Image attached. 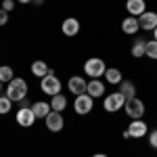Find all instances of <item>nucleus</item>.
<instances>
[{"instance_id": "obj_10", "label": "nucleus", "mask_w": 157, "mask_h": 157, "mask_svg": "<svg viewBox=\"0 0 157 157\" xmlns=\"http://www.w3.org/2000/svg\"><path fill=\"white\" fill-rule=\"evenodd\" d=\"M67 88H69L73 94L78 97V94H84V92H86L88 82H86L82 75H71V78H69V82H67Z\"/></svg>"}, {"instance_id": "obj_33", "label": "nucleus", "mask_w": 157, "mask_h": 157, "mask_svg": "<svg viewBox=\"0 0 157 157\" xmlns=\"http://www.w3.org/2000/svg\"><path fill=\"white\" fill-rule=\"evenodd\" d=\"M0 90H2V82H0Z\"/></svg>"}, {"instance_id": "obj_23", "label": "nucleus", "mask_w": 157, "mask_h": 157, "mask_svg": "<svg viewBox=\"0 0 157 157\" xmlns=\"http://www.w3.org/2000/svg\"><path fill=\"white\" fill-rule=\"evenodd\" d=\"M145 55L149 57V59L157 61V40H151V42H147V50Z\"/></svg>"}, {"instance_id": "obj_27", "label": "nucleus", "mask_w": 157, "mask_h": 157, "mask_svg": "<svg viewBox=\"0 0 157 157\" xmlns=\"http://www.w3.org/2000/svg\"><path fill=\"white\" fill-rule=\"evenodd\" d=\"M9 23V13L4 9H0V25H6Z\"/></svg>"}, {"instance_id": "obj_24", "label": "nucleus", "mask_w": 157, "mask_h": 157, "mask_svg": "<svg viewBox=\"0 0 157 157\" xmlns=\"http://www.w3.org/2000/svg\"><path fill=\"white\" fill-rule=\"evenodd\" d=\"M13 107V101L9 97H0V115H6Z\"/></svg>"}, {"instance_id": "obj_3", "label": "nucleus", "mask_w": 157, "mask_h": 157, "mask_svg": "<svg viewBox=\"0 0 157 157\" xmlns=\"http://www.w3.org/2000/svg\"><path fill=\"white\" fill-rule=\"evenodd\" d=\"M40 88H42V92L44 94H48V97H55V94H59L61 92V80L57 78V73L50 69L48 75H44L42 80H40Z\"/></svg>"}, {"instance_id": "obj_8", "label": "nucleus", "mask_w": 157, "mask_h": 157, "mask_svg": "<svg viewBox=\"0 0 157 157\" xmlns=\"http://www.w3.org/2000/svg\"><path fill=\"white\" fill-rule=\"evenodd\" d=\"M34 121H36V115H34L32 107H19V111H17V124L19 126L29 128V126H34Z\"/></svg>"}, {"instance_id": "obj_29", "label": "nucleus", "mask_w": 157, "mask_h": 157, "mask_svg": "<svg viewBox=\"0 0 157 157\" xmlns=\"http://www.w3.org/2000/svg\"><path fill=\"white\" fill-rule=\"evenodd\" d=\"M17 2H21V4H29V2H34V0H17Z\"/></svg>"}, {"instance_id": "obj_16", "label": "nucleus", "mask_w": 157, "mask_h": 157, "mask_svg": "<svg viewBox=\"0 0 157 157\" xmlns=\"http://www.w3.org/2000/svg\"><path fill=\"white\" fill-rule=\"evenodd\" d=\"M32 111H34V115H36V120L40 117V120H44L46 115H48L50 111V103H44V101H38V103H34L32 105Z\"/></svg>"}, {"instance_id": "obj_28", "label": "nucleus", "mask_w": 157, "mask_h": 157, "mask_svg": "<svg viewBox=\"0 0 157 157\" xmlns=\"http://www.w3.org/2000/svg\"><path fill=\"white\" fill-rule=\"evenodd\" d=\"M121 136H124V140H130V138H132V136H130V132H128V128L121 132Z\"/></svg>"}, {"instance_id": "obj_26", "label": "nucleus", "mask_w": 157, "mask_h": 157, "mask_svg": "<svg viewBox=\"0 0 157 157\" xmlns=\"http://www.w3.org/2000/svg\"><path fill=\"white\" fill-rule=\"evenodd\" d=\"M149 145L153 147V149H157V130H151V134H149Z\"/></svg>"}, {"instance_id": "obj_14", "label": "nucleus", "mask_w": 157, "mask_h": 157, "mask_svg": "<svg viewBox=\"0 0 157 157\" xmlns=\"http://www.w3.org/2000/svg\"><path fill=\"white\" fill-rule=\"evenodd\" d=\"M121 29H124V34H128V36H134V34L140 29V25H138V17H132V15H128V17L121 21Z\"/></svg>"}, {"instance_id": "obj_13", "label": "nucleus", "mask_w": 157, "mask_h": 157, "mask_svg": "<svg viewBox=\"0 0 157 157\" xmlns=\"http://www.w3.org/2000/svg\"><path fill=\"white\" fill-rule=\"evenodd\" d=\"M147 130H149V128H147V124L143 120H132L130 126H128V132H130L132 138H143L147 134Z\"/></svg>"}, {"instance_id": "obj_18", "label": "nucleus", "mask_w": 157, "mask_h": 157, "mask_svg": "<svg viewBox=\"0 0 157 157\" xmlns=\"http://www.w3.org/2000/svg\"><path fill=\"white\" fill-rule=\"evenodd\" d=\"M105 80H107L109 84H113V86H120L121 84V71L117 69V67H109L107 71H105Z\"/></svg>"}, {"instance_id": "obj_5", "label": "nucleus", "mask_w": 157, "mask_h": 157, "mask_svg": "<svg viewBox=\"0 0 157 157\" xmlns=\"http://www.w3.org/2000/svg\"><path fill=\"white\" fill-rule=\"evenodd\" d=\"M124 109H126V115L132 117V120H143V115H145V103H143L140 98H136V97L126 98Z\"/></svg>"}, {"instance_id": "obj_31", "label": "nucleus", "mask_w": 157, "mask_h": 157, "mask_svg": "<svg viewBox=\"0 0 157 157\" xmlns=\"http://www.w3.org/2000/svg\"><path fill=\"white\" fill-rule=\"evenodd\" d=\"M153 36H155V38H153V40H157V27H155V29H153Z\"/></svg>"}, {"instance_id": "obj_4", "label": "nucleus", "mask_w": 157, "mask_h": 157, "mask_svg": "<svg viewBox=\"0 0 157 157\" xmlns=\"http://www.w3.org/2000/svg\"><path fill=\"white\" fill-rule=\"evenodd\" d=\"M92 109H94V98L90 97L88 92L78 94V97L73 98V111H75L78 115H88Z\"/></svg>"}, {"instance_id": "obj_12", "label": "nucleus", "mask_w": 157, "mask_h": 157, "mask_svg": "<svg viewBox=\"0 0 157 157\" xmlns=\"http://www.w3.org/2000/svg\"><path fill=\"white\" fill-rule=\"evenodd\" d=\"M126 11L132 17H140L147 11V0H126Z\"/></svg>"}, {"instance_id": "obj_32", "label": "nucleus", "mask_w": 157, "mask_h": 157, "mask_svg": "<svg viewBox=\"0 0 157 157\" xmlns=\"http://www.w3.org/2000/svg\"><path fill=\"white\" fill-rule=\"evenodd\" d=\"M42 2H44V0H34V4H42Z\"/></svg>"}, {"instance_id": "obj_6", "label": "nucleus", "mask_w": 157, "mask_h": 157, "mask_svg": "<svg viewBox=\"0 0 157 157\" xmlns=\"http://www.w3.org/2000/svg\"><path fill=\"white\" fill-rule=\"evenodd\" d=\"M124 105H126V97L121 94L120 90H117V92L107 94V97H105V101H103V107H105V111H107V113H115V111H120Z\"/></svg>"}, {"instance_id": "obj_19", "label": "nucleus", "mask_w": 157, "mask_h": 157, "mask_svg": "<svg viewBox=\"0 0 157 157\" xmlns=\"http://www.w3.org/2000/svg\"><path fill=\"white\" fill-rule=\"evenodd\" d=\"M65 107H67V98L63 97L61 92L50 98V109H52V111H59V113H63V111H65Z\"/></svg>"}, {"instance_id": "obj_2", "label": "nucleus", "mask_w": 157, "mask_h": 157, "mask_svg": "<svg viewBox=\"0 0 157 157\" xmlns=\"http://www.w3.org/2000/svg\"><path fill=\"white\" fill-rule=\"evenodd\" d=\"M105 71H107V65H105V61L98 59V57H90V59L84 63V73L88 78H92V80L103 78Z\"/></svg>"}, {"instance_id": "obj_30", "label": "nucleus", "mask_w": 157, "mask_h": 157, "mask_svg": "<svg viewBox=\"0 0 157 157\" xmlns=\"http://www.w3.org/2000/svg\"><path fill=\"white\" fill-rule=\"evenodd\" d=\"M92 157H109V155H105V153H97V155H92Z\"/></svg>"}, {"instance_id": "obj_17", "label": "nucleus", "mask_w": 157, "mask_h": 157, "mask_svg": "<svg viewBox=\"0 0 157 157\" xmlns=\"http://www.w3.org/2000/svg\"><path fill=\"white\" fill-rule=\"evenodd\" d=\"M32 73H34L36 78H40V80H42L44 75H48V73H50L48 63H44V61H40V59L34 61V63H32Z\"/></svg>"}, {"instance_id": "obj_15", "label": "nucleus", "mask_w": 157, "mask_h": 157, "mask_svg": "<svg viewBox=\"0 0 157 157\" xmlns=\"http://www.w3.org/2000/svg\"><path fill=\"white\" fill-rule=\"evenodd\" d=\"M86 92H88L92 98L105 97V84H103L98 78H97V80H90V82H88V88H86Z\"/></svg>"}, {"instance_id": "obj_11", "label": "nucleus", "mask_w": 157, "mask_h": 157, "mask_svg": "<svg viewBox=\"0 0 157 157\" xmlns=\"http://www.w3.org/2000/svg\"><path fill=\"white\" fill-rule=\"evenodd\" d=\"M61 29H63L65 36H69V38L78 36V34H80V21H78L75 17H67V19L63 21V25H61Z\"/></svg>"}, {"instance_id": "obj_1", "label": "nucleus", "mask_w": 157, "mask_h": 157, "mask_svg": "<svg viewBox=\"0 0 157 157\" xmlns=\"http://www.w3.org/2000/svg\"><path fill=\"white\" fill-rule=\"evenodd\" d=\"M27 90H29V86H27V82H25L23 78H15L6 86V97L11 98L13 103H21L27 97Z\"/></svg>"}, {"instance_id": "obj_7", "label": "nucleus", "mask_w": 157, "mask_h": 157, "mask_svg": "<svg viewBox=\"0 0 157 157\" xmlns=\"http://www.w3.org/2000/svg\"><path fill=\"white\" fill-rule=\"evenodd\" d=\"M44 124H46V130H50V132H61L63 126H65V120H63V115L59 111H50L44 117Z\"/></svg>"}, {"instance_id": "obj_21", "label": "nucleus", "mask_w": 157, "mask_h": 157, "mask_svg": "<svg viewBox=\"0 0 157 157\" xmlns=\"http://www.w3.org/2000/svg\"><path fill=\"white\" fill-rule=\"evenodd\" d=\"M145 50H147V40L138 38V40H136V42L132 44V57H134V59H140V57H145Z\"/></svg>"}, {"instance_id": "obj_9", "label": "nucleus", "mask_w": 157, "mask_h": 157, "mask_svg": "<svg viewBox=\"0 0 157 157\" xmlns=\"http://www.w3.org/2000/svg\"><path fill=\"white\" fill-rule=\"evenodd\" d=\"M138 25H140V29H145V32H153L157 27V13L145 11L138 17Z\"/></svg>"}, {"instance_id": "obj_25", "label": "nucleus", "mask_w": 157, "mask_h": 157, "mask_svg": "<svg viewBox=\"0 0 157 157\" xmlns=\"http://www.w3.org/2000/svg\"><path fill=\"white\" fill-rule=\"evenodd\" d=\"M15 2H17V0H2V9L6 13H11L13 9H15Z\"/></svg>"}, {"instance_id": "obj_22", "label": "nucleus", "mask_w": 157, "mask_h": 157, "mask_svg": "<svg viewBox=\"0 0 157 157\" xmlns=\"http://www.w3.org/2000/svg\"><path fill=\"white\" fill-rule=\"evenodd\" d=\"M11 80H15V71H13V67L2 65V67H0V82H2V84H4V82L9 84Z\"/></svg>"}, {"instance_id": "obj_20", "label": "nucleus", "mask_w": 157, "mask_h": 157, "mask_svg": "<svg viewBox=\"0 0 157 157\" xmlns=\"http://www.w3.org/2000/svg\"><path fill=\"white\" fill-rule=\"evenodd\" d=\"M120 92H121V94H124L126 98H132V97H136V86H134L130 80H121Z\"/></svg>"}]
</instances>
